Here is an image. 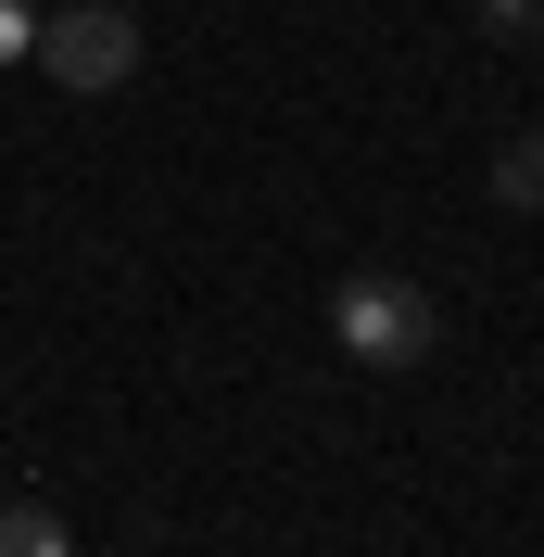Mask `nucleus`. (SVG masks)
<instances>
[{
	"label": "nucleus",
	"instance_id": "nucleus-1",
	"mask_svg": "<svg viewBox=\"0 0 544 557\" xmlns=\"http://www.w3.org/2000/svg\"><path fill=\"white\" fill-rule=\"evenodd\" d=\"M330 330H342L355 368H418V355H431V292H418V278H342Z\"/></svg>",
	"mask_w": 544,
	"mask_h": 557
},
{
	"label": "nucleus",
	"instance_id": "nucleus-2",
	"mask_svg": "<svg viewBox=\"0 0 544 557\" xmlns=\"http://www.w3.org/2000/svg\"><path fill=\"white\" fill-rule=\"evenodd\" d=\"M38 64L64 76V89H114V76L139 64V26L114 13V0H76V13H38Z\"/></svg>",
	"mask_w": 544,
	"mask_h": 557
},
{
	"label": "nucleus",
	"instance_id": "nucleus-3",
	"mask_svg": "<svg viewBox=\"0 0 544 557\" xmlns=\"http://www.w3.org/2000/svg\"><path fill=\"white\" fill-rule=\"evenodd\" d=\"M0 557H76V532L51 507H0Z\"/></svg>",
	"mask_w": 544,
	"mask_h": 557
},
{
	"label": "nucleus",
	"instance_id": "nucleus-4",
	"mask_svg": "<svg viewBox=\"0 0 544 557\" xmlns=\"http://www.w3.org/2000/svg\"><path fill=\"white\" fill-rule=\"evenodd\" d=\"M494 203H519V215L544 203V139H507V152H494Z\"/></svg>",
	"mask_w": 544,
	"mask_h": 557
},
{
	"label": "nucleus",
	"instance_id": "nucleus-5",
	"mask_svg": "<svg viewBox=\"0 0 544 557\" xmlns=\"http://www.w3.org/2000/svg\"><path fill=\"white\" fill-rule=\"evenodd\" d=\"M26 51H38V13H26V0H0V64H26Z\"/></svg>",
	"mask_w": 544,
	"mask_h": 557
},
{
	"label": "nucleus",
	"instance_id": "nucleus-6",
	"mask_svg": "<svg viewBox=\"0 0 544 557\" xmlns=\"http://www.w3.org/2000/svg\"><path fill=\"white\" fill-rule=\"evenodd\" d=\"M532 38H544V0H532Z\"/></svg>",
	"mask_w": 544,
	"mask_h": 557
}]
</instances>
